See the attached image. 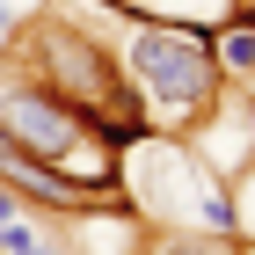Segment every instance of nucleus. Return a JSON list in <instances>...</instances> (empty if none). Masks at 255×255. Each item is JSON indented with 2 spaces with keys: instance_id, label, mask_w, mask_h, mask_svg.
Wrapping results in <instances>:
<instances>
[{
  "instance_id": "1",
  "label": "nucleus",
  "mask_w": 255,
  "mask_h": 255,
  "mask_svg": "<svg viewBox=\"0 0 255 255\" xmlns=\"http://www.w3.org/2000/svg\"><path fill=\"white\" fill-rule=\"evenodd\" d=\"M124 80H131L138 110L160 131H190L197 117L219 110V51L182 22H138L124 44Z\"/></svg>"
},
{
  "instance_id": "2",
  "label": "nucleus",
  "mask_w": 255,
  "mask_h": 255,
  "mask_svg": "<svg viewBox=\"0 0 255 255\" xmlns=\"http://www.w3.org/2000/svg\"><path fill=\"white\" fill-rule=\"evenodd\" d=\"M29 80L51 88L59 102H73L102 138H117V146H138L146 138V110H138L131 80L102 59L80 29H66V22H37L29 29Z\"/></svg>"
},
{
  "instance_id": "3",
  "label": "nucleus",
  "mask_w": 255,
  "mask_h": 255,
  "mask_svg": "<svg viewBox=\"0 0 255 255\" xmlns=\"http://www.w3.org/2000/svg\"><path fill=\"white\" fill-rule=\"evenodd\" d=\"M0 131L15 138L29 160H51V168H66V160L95 138V124L80 117L73 102H59L51 88H37V80H15V88H0Z\"/></svg>"
},
{
  "instance_id": "4",
  "label": "nucleus",
  "mask_w": 255,
  "mask_h": 255,
  "mask_svg": "<svg viewBox=\"0 0 255 255\" xmlns=\"http://www.w3.org/2000/svg\"><path fill=\"white\" fill-rule=\"evenodd\" d=\"M0 255H66V248H59L51 226H37L29 212H15L7 226H0Z\"/></svg>"
},
{
  "instance_id": "5",
  "label": "nucleus",
  "mask_w": 255,
  "mask_h": 255,
  "mask_svg": "<svg viewBox=\"0 0 255 255\" xmlns=\"http://www.w3.org/2000/svg\"><path fill=\"white\" fill-rule=\"evenodd\" d=\"M146 255H226V248H219V234L204 241L197 226H175V234H160V241H153Z\"/></svg>"
},
{
  "instance_id": "6",
  "label": "nucleus",
  "mask_w": 255,
  "mask_h": 255,
  "mask_svg": "<svg viewBox=\"0 0 255 255\" xmlns=\"http://www.w3.org/2000/svg\"><path fill=\"white\" fill-rule=\"evenodd\" d=\"M234 234L255 241V160L241 168V197H234Z\"/></svg>"
},
{
  "instance_id": "7",
  "label": "nucleus",
  "mask_w": 255,
  "mask_h": 255,
  "mask_svg": "<svg viewBox=\"0 0 255 255\" xmlns=\"http://www.w3.org/2000/svg\"><path fill=\"white\" fill-rule=\"evenodd\" d=\"M0 37H15V7L7 0H0Z\"/></svg>"
}]
</instances>
